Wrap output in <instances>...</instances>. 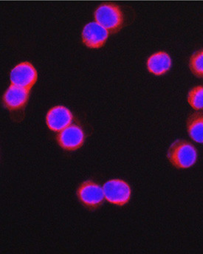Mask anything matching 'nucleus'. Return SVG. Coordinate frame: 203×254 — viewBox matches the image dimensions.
I'll return each instance as SVG.
<instances>
[{
    "label": "nucleus",
    "instance_id": "f03ea898",
    "mask_svg": "<svg viewBox=\"0 0 203 254\" xmlns=\"http://www.w3.org/2000/svg\"><path fill=\"white\" fill-rule=\"evenodd\" d=\"M95 21L112 33L122 28L124 15L119 6L113 3H104L97 7L94 13Z\"/></svg>",
    "mask_w": 203,
    "mask_h": 254
},
{
    "label": "nucleus",
    "instance_id": "0eeeda50",
    "mask_svg": "<svg viewBox=\"0 0 203 254\" xmlns=\"http://www.w3.org/2000/svg\"><path fill=\"white\" fill-rule=\"evenodd\" d=\"M109 34L110 32L98 22H89L83 29V42L88 48L98 49L105 45Z\"/></svg>",
    "mask_w": 203,
    "mask_h": 254
},
{
    "label": "nucleus",
    "instance_id": "6e6552de",
    "mask_svg": "<svg viewBox=\"0 0 203 254\" xmlns=\"http://www.w3.org/2000/svg\"><path fill=\"white\" fill-rule=\"evenodd\" d=\"M73 120L72 113L67 107L57 106L48 111L46 123L48 128L54 131H61L69 127Z\"/></svg>",
    "mask_w": 203,
    "mask_h": 254
},
{
    "label": "nucleus",
    "instance_id": "39448f33",
    "mask_svg": "<svg viewBox=\"0 0 203 254\" xmlns=\"http://www.w3.org/2000/svg\"><path fill=\"white\" fill-rule=\"evenodd\" d=\"M10 78L13 85L30 90L37 81L38 72L31 63L23 62L12 69Z\"/></svg>",
    "mask_w": 203,
    "mask_h": 254
},
{
    "label": "nucleus",
    "instance_id": "ddd939ff",
    "mask_svg": "<svg viewBox=\"0 0 203 254\" xmlns=\"http://www.w3.org/2000/svg\"><path fill=\"white\" fill-rule=\"evenodd\" d=\"M191 70L196 76L203 78V50L195 53L189 63Z\"/></svg>",
    "mask_w": 203,
    "mask_h": 254
},
{
    "label": "nucleus",
    "instance_id": "f257e3e1",
    "mask_svg": "<svg viewBox=\"0 0 203 254\" xmlns=\"http://www.w3.org/2000/svg\"><path fill=\"white\" fill-rule=\"evenodd\" d=\"M196 148L184 140H176L168 151L169 161L177 169H189L196 163L198 160Z\"/></svg>",
    "mask_w": 203,
    "mask_h": 254
},
{
    "label": "nucleus",
    "instance_id": "423d86ee",
    "mask_svg": "<svg viewBox=\"0 0 203 254\" xmlns=\"http://www.w3.org/2000/svg\"><path fill=\"white\" fill-rule=\"evenodd\" d=\"M59 146L67 151H75L81 148L85 140V134L81 127L69 125L57 135Z\"/></svg>",
    "mask_w": 203,
    "mask_h": 254
},
{
    "label": "nucleus",
    "instance_id": "7ed1b4c3",
    "mask_svg": "<svg viewBox=\"0 0 203 254\" xmlns=\"http://www.w3.org/2000/svg\"><path fill=\"white\" fill-rule=\"evenodd\" d=\"M77 196L80 202L90 210L99 208L105 198L102 187L90 180L84 181L79 186Z\"/></svg>",
    "mask_w": 203,
    "mask_h": 254
},
{
    "label": "nucleus",
    "instance_id": "9d476101",
    "mask_svg": "<svg viewBox=\"0 0 203 254\" xmlns=\"http://www.w3.org/2000/svg\"><path fill=\"white\" fill-rule=\"evenodd\" d=\"M172 62L170 56L164 51L155 53L148 58L147 68L155 75L166 73L172 67Z\"/></svg>",
    "mask_w": 203,
    "mask_h": 254
},
{
    "label": "nucleus",
    "instance_id": "1a4fd4ad",
    "mask_svg": "<svg viewBox=\"0 0 203 254\" xmlns=\"http://www.w3.org/2000/svg\"><path fill=\"white\" fill-rule=\"evenodd\" d=\"M29 93V90L11 84L3 95V104L12 111L21 110L26 105Z\"/></svg>",
    "mask_w": 203,
    "mask_h": 254
},
{
    "label": "nucleus",
    "instance_id": "20e7f679",
    "mask_svg": "<svg viewBox=\"0 0 203 254\" xmlns=\"http://www.w3.org/2000/svg\"><path fill=\"white\" fill-rule=\"evenodd\" d=\"M103 190L105 199L118 206H124L131 199V187L122 180H110L104 184Z\"/></svg>",
    "mask_w": 203,
    "mask_h": 254
},
{
    "label": "nucleus",
    "instance_id": "f8f14e48",
    "mask_svg": "<svg viewBox=\"0 0 203 254\" xmlns=\"http://www.w3.org/2000/svg\"><path fill=\"white\" fill-rule=\"evenodd\" d=\"M188 102L195 110H203V86H198L190 90Z\"/></svg>",
    "mask_w": 203,
    "mask_h": 254
},
{
    "label": "nucleus",
    "instance_id": "9b49d317",
    "mask_svg": "<svg viewBox=\"0 0 203 254\" xmlns=\"http://www.w3.org/2000/svg\"><path fill=\"white\" fill-rule=\"evenodd\" d=\"M187 129L192 140L203 143V113H195L188 119Z\"/></svg>",
    "mask_w": 203,
    "mask_h": 254
}]
</instances>
